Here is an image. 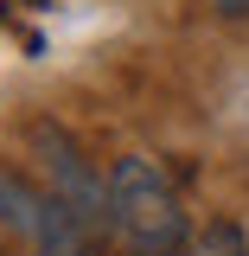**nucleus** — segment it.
<instances>
[{"instance_id": "obj_1", "label": "nucleus", "mask_w": 249, "mask_h": 256, "mask_svg": "<svg viewBox=\"0 0 249 256\" xmlns=\"http://www.w3.org/2000/svg\"><path fill=\"white\" fill-rule=\"evenodd\" d=\"M102 224L128 256H186V244H192V218L179 205V192L141 154L115 160L109 192H102Z\"/></svg>"}, {"instance_id": "obj_2", "label": "nucleus", "mask_w": 249, "mask_h": 256, "mask_svg": "<svg viewBox=\"0 0 249 256\" xmlns=\"http://www.w3.org/2000/svg\"><path fill=\"white\" fill-rule=\"evenodd\" d=\"M0 224H6L13 237H26V244H45V237H51V224H58V198H51V192H38L26 173L0 166Z\"/></svg>"}]
</instances>
